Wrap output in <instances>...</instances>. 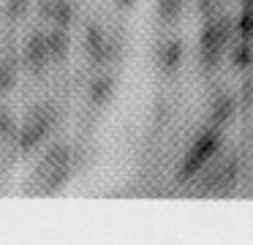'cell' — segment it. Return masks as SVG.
<instances>
[{"mask_svg": "<svg viewBox=\"0 0 253 245\" xmlns=\"http://www.w3.org/2000/svg\"><path fill=\"white\" fill-rule=\"evenodd\" d=\"M182 11V0H158V14L161 19L166 22H174Z\"/></svg>", "mask_w": 253, "mask_h": 245, "instance_id": "13", "label": "cell"}, {"mask_svg": "<svg viewBox=\"0 0 253 245\" xmlns=\"http://www.w3.org/2000/svg\"><path fill=\"white\" fill-rule=\"evenodd\" d=\"M240 36L242 38H248L251 36V11H242V16H240Z\"/></svg>", "mask_w": 253, "mask_h": 245, "instance_id": "17", "label": "cell"}, {"mask_svg": "<svg viewBox=\"0 0 253 245\" xmlns=\"http://www.w3.org/2000/svg\"><path fill=\"white\" fill-rule=\"evenodd\" d=\"M68 174V147L66 145H55L49 152L44 155V161L36 169V180L46 183V191H55L57 185L66 180Z\"/></svg>", "mask_w": 253, "mask_h": 245, "instance_id": "1", "label": "cell"}, {"mask_svg": "<svg viewBox=\"0 0 253 245\" xmlns=\"http://www.w3.org/2000/svg\"><path fill=\"white\" fill-rule=\"evenodd\" d=\"M112 93H115V79H112L109 74H101L98 79L93 82V87H90V98H93V103H98V106H104V103L109 101Z\"/></svg>", "mask_w": 253, "mask_h": 245, "instance_id": "8", "label": "cell"}, {"mask_svg": "<svg viewBox=\"0 0 253 245\" xmlns=\"http://www.w3.org/2000/svg\"><path fill=\"white\" fill-rule=\"evenodd\" d=\"M117 3H120L123 8H131V5H133V0H117Z\"/></svg>", "mask_w": 253, "mask_h": 245, "instance_id": "19", "label": "cell"}, {"mask_svg": "<svg viewBox=\"0 0 253 245\" xmlns=\"http://www.w3.org/2000/svg\"><path fill=\"white\" fill-rule=\"evenodd\" d=\"M28 5H30V0H8V14L14 19H19V16L28 14Z\"/></svg>", "mask_w": 253, "mask_h": 245, "instance_id": "16", "label": "cell"}, {"mask_svg": "<svg viewBox=\"0 0 253 245\" xmlns=\"http://www.w3.org/2000/svg\"><path fill=\"white\" fill-rule=\"evenodd\" d=\"M39 14L44 16V19L52 14V0H39Z\"/></svg>", "mask_w": 253, "mask_h": 245, "instance_id": "18", "label": "cell"}, {"mask_svg": "<svg viewBox=\"0 0 253 245\" xmlns=\"http://www.w3.org/2000/svg\"><path fill=\"white\" fill-rule=\"evenodd\" d=\"M84 44H87V54L93 57V63H106V60H112V54H115L112 44L106 41V36L101 33L98 25H87V38H84Z\"/></svg>", "mask_w": 253, "mask_h": 245, "instance_id": "5", "label": "cell"}, {"mask_svg": "<svg viewBox=\"0 0 253 245\" xmlns=\"http://www.w3.org/2000/svg\"><path fill=\"white\" fill-rule=\"evenodd\" d=\"M46 60H49L46 36H44V33H33V36H30V41H28V47H25V63H28L36 74H41V71H44V65H46Z\"/></svg>", "mask_w": 253, "mask_h": 245, "instance_id": "6", "label": "cell"}, {"mask_svg": "<svg viewBox=\"0 0 253 245\" xmlns=\"http://www.w3.org/2000/svg\"><path fill=\"white\" fill-rule=\"evenodd\" d=\"M226 44H229V38L218 30L215 19H210L207 25H204V30H202V60H204L207 68H215V65H218V57L223 54Z\"/></svg>", "mask_w": 253, "mask_h": 245, "instance_id": "4", "label": "cell"}, {"mask_svg": "<svg viewBox=\"0 0 253 245\" xmlns=\"http://www.w3.org/2000/svg\"><path fill=\"white\" fill-rule=\"evenodd\" d=\"M0 136H6V139H14V136H17L14 117L6 112V109H0Z\"/></svg>", "mask_w": 253, "mask_h": 245, "instance_id": "15", "label": "cell"}, {"mask_svg": "<svg viewBox=\"0 0 253 245\" xmlns=\"http://www.w3.org/2000/svg\"><path fill=\"white\" fill-rule=\"evenodd\" d=\"M231 63L240 65V68H248V63H251V47H248L245 38L231 47Z\"/></svg>", "mask_w": 253, "mask_h": 245, "instance_id": "14", "label": "cell"}, {"mask_svg": "<svg viewBox=\"0 0 253 245\" xmlns=\"http://www.w3.org/2000/svg\"><path fill=\"white\" fill-rule=\"evenodd\" d=\"M14 85H17V68L11 60H6V63H0V93L11 90Z\"/></svg>", "mask_w": 253, "mask_h": 245, "instance_id": "12", "label": "cell"}, {"mask_svg": "<svg viewBox=\"0 0 253 245\" xmlns=\"http://www.w3.org/2000/svg\"><path fill=\"white\" fill-rule=\"evenodd\" d=\"M231 114H234V101H231V98H218V101L212 103V125L215 128L223 125Z\"/></svg>", "mask_w": 253, "mask_h": 245, "instance_id": "10", "label": "cell"}, {"mask_svg": "<svg viewBox=\"0 0 253 245\" xmlns=\"http://www.w3.org/2000/svg\"><path fill=\"white\" fill-rule=\"evenodd\" d=\"M49 125H52V106H46V103L36 106L33 112H30L25 128L17 131L19 147H22V150H33V147L39 145L41 139H44V134L49 131Z\"/></svg>", "mask_w": 253, "mask_h": 245, "instance_id": "3", "label": "cell"}, {"mask_svg": "<svg viewBox=\"0 0 253 245\" xmlns=\"http://www.w3.org/2000/svg\"><path fill=\"white\" fill-rule=\"evenodd\" d=\"M52 22H55V27H63L66 30L68 22H71V5H68V0H52Z\"/></svg>", "mask_w": 253, "mask_h": 245, "instance_id": "11", "label": "cell"}, {"mask_svg": "<svg viewBox=\"0 0 253 245\" xmlns=\"http://www.w3.org/2000/svg\"><path fill=\"white\" fill-rule=\"evenodd\" d=\"M46 49H49V57L57 60V63H63V60L68 57V36L63 27H55V30L46 36Z\"/></svg>", "mask_w": 253, "mask_h": 245, "instance_id": "7", "label": "cell"}, {"mask_svg": "<svg viewBox=\"0 0 253 245\" xmlns=\"http://www.w3.org/2000/svg\"><path fill=\"white\" fill-rule=\"evenodd\" d=\"M180 57H182V44L180 41H169L161 47V65H164V71H174L177 65H180Z\"/></svg>", "mask_w": 253, "mask_h": 245, "instance_id": "9", "label": "cell"}, {"mask_svg": "<svg viewBox=\"0 0 253 245\" xmlns=\"http://www.w3.org/2000/svg\"><path fill=\"white\" fill-rule=\"evenodd\" d=\"M218 145H220V136L215 128L204 131L202 136H196V142L191 145V150H188V155H185V163H182V177H193V174L215 155Z\"/></svg>", "mask_w": 253, "mask_h": 245, "instance_id": "2", "label": "cell"}]
</instances>
